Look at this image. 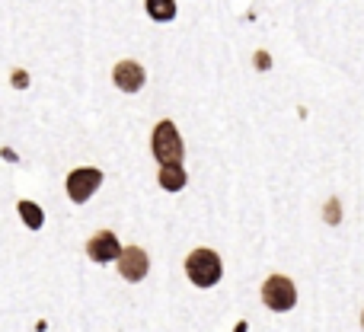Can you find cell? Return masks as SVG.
Masks as SVG:
<instances>
[{
  "label": "cell",
  "mask_w": 364,
  "mask_h": 332,
  "mask_svg": "<svg viewBox=\"0 0 364 332\" xmlns=\"http://www.w3.org/2000/svg\"><path fill=\"white\" fill-rule=\"evenodd\" d=\"M119 252H122V246H119V237H115L112 230L93 233V237H90V243H87V256L93 259V262H100V265L115 262V259H119Z\"/></svg>",
  "instance_id": "cell-6"
},
{
  "label": "cell",
  "mask_w": 364,
  "mask_h": 332,
  "mask_svg": "<svg viewBox=\"0 0 364 332\" xmlns=\"http://www.w3.org/2000/svg\"><path fill=\"white\" fill-rule=\"evenodd\" d=\"M186 275L192 284L198 288H214L224 275V265H220V256L211 250H195L192 256L186 259Z\"/></svg>",
  "instance_id": "cell-1"
},
{
  "label": "cell",
  "mask_w": 364,
  "mask_h": 332,
  "mask_svg": "<svg viewBox=\"0 0 364 332\" xmlns=\"http://www.w3.org/2000/svg\"><path fill=\"white\" fill-rule=\"evenodd\" d=\"M147 16L157 23H170L176 16V0H147Z\"/></svg>",
  "instance_id": "cell-9"
},
{
  "label": "cell",
  "mask_w": 364,
  "mask_h": 332,
  "mask_svg": "<svg viewBox=\"0 0 364 332\" xmlns=\"http://www.w3.org/2000/svg\"><path fill=\"white\" fill-rule=\"evenodd\" d=\"M361 323H364V316H361Z\"/></svg>",
  "instance_id": "cell-12"
},
{
  "label": "cell",
  "mask_w": 364,
  "mask_h": 332,
  "mask_svg": "<svg viewBox=\"0 0 364 332\" xmlns=\"http://www.w3.org/2000/svg\"><path fill=\"white\" fill-rule=\"evenodd\" d=\"M119 272L125 282H144L147 269H151V259H147V252L141 250V246H128V250L119 252Z\"/></svg>",
  "instance_id": "cell-5"
},
{
  "label": "cell",
  "mask_w": 364,
  "mask_h": 332,
  "mask_svg": "<svg viewBox=\"0 0 364 332\" xmlns=\"http://www.w3.org/2000/svg\"><path fill=\"white\" fill-rule=\"evenodd\" d=\"M262 301H265V307L275 310V314H288V310L297 304L294 282L284 278V275H272L269 282L262 284Z\"/></svg>",
  "instance_id": "cell-3"
},
{
  "label": "cell",
  "mask_w": 364,
  "mask_h": 332,
  "mask_svg": "<svg viewBox=\"0 0 364 332\" xmlns=\"http://www.w3.org/2000/svg\"><path fill=\"white\" fill-rule=\"evenodd\" d=\"M326 220H329V224H339V220H342L339 218V205H329V218Z\"/></svg>",
  "instance_id": "cell-11"
},
{
  "label": "cell",
  "mask_w": 364,
  "mask_h": 332,
  "mask_svg": "<svg viewBox=\"0 0 364 332\" xmlns=\"http://www.w3.org/2000/svg\"><path fill=\"white\" fill-rule=\"evenodd\" d=\"M19 218H23V224L29 227V230H38L42 220H45V214H42V208H38L36 201H19Z\"/></svg>",
  "instance_id": "cell-10"
},
{
  "label": "cell",
  "mask_w": 364,
  "mask_h": 332,
  "mask_svg": "<svg viewBox=\"0 0 364 332\" xmlns=\"http://www.w3.org/2000/svg\"><path fill=\"white\" fill-rule=\"evenodd\" d=\"M151 147H154V157H157L160 164H182V157H186V147H182V138H179L173 122H160V125L154 128Z\"/></svg>",
  "instance_id": "cell-2"
},
{
  "label": "cell",
  "mask_w": 364,
  "mask_h": 332,
  "mask_svg": "<svg viewBox=\"0 0 364 332\" xmlns=\"http://www.w3.org/2000/svg\"><path fill=\"white\" fill-rule=\"evenodd\" d=\"M157 179H160V186H164L166 192H182L186 182H188V176H186V169H182V164H164Z\"/></svg>",
  "instance_id": "cell-8"
},
{
  "label": "cell",
  "mask_w": 364,
  "mask_h": 332,
  "mask_svg": "<svg viewBox=\"0 0 364 332\" xmlns=\"http://www.w3.org/2000/svg\"><path fill=\"white\" fill-rule=\"evenodd\" d=\"M100 186H102V169L80 166L68 176V195H70V201H77V205H83Z\"/></svg>",
  "instance_id": "cell-4"
},
{
  "label": "cell",
  "mask_w": 364,
  "mask_h": 332,
  "mask_svg": "<svg viewBox=\"0 0 364 332\" xmlns=\"http://www.w3.org/2000/svg\"><path fill=\"white\" fill-rule=\"evenodd\" d=\"M112 80H115V87L125 90V93H138V90L144 87L147 74L138 61H119L115 70H112Z\"/></svg>",
  "instance_id": "cell-7"
}]
</instances>
